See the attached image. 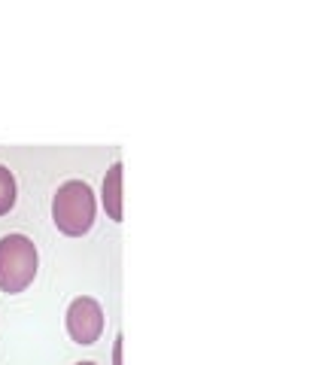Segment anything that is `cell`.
<instances>
[{"instance_id":"1","label":"cell","mask_w":325,"mask_h":365,"mask_svg":"<svg viewBox=\"0 0 325 365\" xmlns=\"http://www.w3.org/2000/svg\"><path fill=\"white\" fill-rule=\"evenodd\" d=\"M52 220L58 232L82 237L95 225V192L82 180H67L52 198Z\"/></svg>"},{"instance_id":"2","label":"cell","mask_w":325,"mask_h":365,"mask_svg":"<svg viewBox=\"0 0 325 365\" xmlns=\"http://www.w3.org/2000/svg\"><path fill=\"white\" fill-rule=\"evenodd\" d=\"M37 244L28 235L0 237V289L4 292H25L37 277Z\"/></svg>"},{"instance_id":"3","label":"cell","mask_w":325,"mask_h":365,"mask_svg":"<svg viewBox=\"0 0 325 365\" xmlns=\"http://www.w3.org/2000/svg\"><path fill=\"white\" fill-rule=\"evenodd\" d=\"M67 332L76 344H95L104 332V311L92 295H80L67 307Z\"/></svg>"},{"instance_id":"4","label":"cell","mask_w":325,"mask_h":365,"mask_svg":"<svg viewBox=\"0 0 325 365\" xmlns=\"http://www.w3.org/2000/svg\"><path fill=\"white\" fill-rule=\"evenodd\" d=\"M122 162H113L107 170V177H104V207H107V216L110 220H116L122 222Z\"/></svg>"},{"instance_id":"5","label":"cell","mask_w":325,"mask_h":365,"mask_svg":"<svg viewBox=\"0 0 325 365\" xmlns=\"http://www.w3.org/2000/svg\"><path fill=\"white\" fill-rule=\"evenodd\" d=\"M16 207V177L6 165H0V216Z\"/></svg>"},{"instance_id":"6","label":"cell","mask_w":325,"mask_h":365,"mask_svg":"<svg viewBox=\"0 0 325 365\" xmlns=\"http://www.w3.org/2000/svg\"><path fill=\"white\" fill-rule=\"evenodd\" d=\"M113 359H116V365H122V338L116 341V353H113Z\"/></svg>"},{"instance_id":"7","label":"cell","mask_w":325,"mask_h":365,"mask_svg":"<svg viewBox=\"0 0 325 365\" xmlns=\"http://www.w3.org/2000/svg\"><path fill=\"white\" fill-rule=\"evenodd\" d=\"M76 365H95V362H76Z\"/></svg>"}]
</instances>
